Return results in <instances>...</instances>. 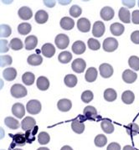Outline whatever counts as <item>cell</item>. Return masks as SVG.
<instances>
[{"mask_svg":"<svg viewBox=\"0 0 139 150\" xmlns=\"http://www.w3.org/2000/svg\"><path fill=\"white\" fill-rule=\"evenodd\" d=\"M118 47V41L115 38L109 37L103 41V50L107 52H113Z\"/></svg>","mask_w":139,"mask_h":150,"instance_id":"obj_1","label":"cell"},{"mask_svg":"<svg viewBox=\"0 0 139 150\" xmlns=\"http://www.w3.org/2000/svg\"><path fill=\"white\" fill-rule=\"evenodd\" d=\"M26 109L29 113L35 115L40 112L42 109V106H41V103L38 100H30V102H28L26 105Z\"/></svg>","mask_w":139,"mask_h":150,"instance_id":"obj_2","label":"cell"},{"mask_svg":"<svg viewBox=\"0 0 139 150\" xmlns=\"http://www.w3.org/2000/svg\"><path fill=\"white\" fill-rule=\"evenodd\" d=\"M11 95L15 98H22L27 95V90L23 85L14 84L11 87Z\"/></svg>","mask_w":139,"mask_h":150,"instance_id":"obj_3","label":"cell"},{"mask_svg":"<svg viewBox=\"0 0 139 150\" xmlns=\"http://www.w3.org/2000/svg\"><path fill=\"white\" fill-rule=\"evenodd\" d=\"M55 45L61 50H65L68 47L70 44V39L69 37L65 34H60L55 37Z\"/></svg>","mask_w":139,"mask_h":150,"instance_id":"obj_4","label":"cell"},{"mask_svg":"<svg viewBox=\"0 0 139 150\" xmlns=\"http://www.w3.org/2000/svg\"><path fill=\"white\" fill-rule=\"evenodd\" d=\"M100 74L102 76L103 78H109L112 76L113 74V68L111 65H109L107 63H103L102 64L100 67Z\"/></svg>","mask_w":139,"mask_h":150,"instance_id":"obj_5","label":"cell"},{"mask_svg":"<svg viewBox=\"0 0 139 150\" xmlns=\"http://www.w3.org/2000/svg\"><path fill=\"white\" fill-rule=\"evenodd\" d=\"M85 66H86V63L83 59H75L72 62V65H71V68L76 73H82V72L85 71Z\"/></svg>","mask_w":139,"mask_h":150,"instance_id":"obj_6","label":"cell"},{"mask_svg":"<svg viewBox=\"0 0 139 150\" xmlns=\"http://www.w3.org/2000/svg\"><path fill=\"white\" fill-rule=\"evenodd\" d=\"M105 24H103L102 21H97L94 25H93V29H92V35L99 38L102 37L105 33Z\"/></svg>","mask_w":139,"mask_h":150,"instance_id":"obj_7","label":"cell"},{"mask_svg":"<svg viewBox=\"0 0 139 150\" xmlns=\"http://www.w3.org/2000/svg\"><path fill=\"white\" fill-rule=\"evenodd\" d=\"M35 125H36V121L35 120V118H33L31 117H26L21 122L22 129L26 132L32 130L35 127Z\"/></svg>","mask_w":139,"mask_h":150,"instance_id":"obj_8","label":"cell"},{"mask_svg":"<svg viewBox=\"0 0 139 150\" xmlns=\"http://www.w3.org/2000/svg\"><path fill=\"white\" fill-rule=\"evenodd\" d=\"M138 78V75L131 70H125L122 73V80L128 84H132L135 82Z\"/></svg>","mask_w":139,"mask_h":150,"instance_id":"obj_9","label":"cell"},{"mask_svg":"<svg viewBox=\"0 0 139 150\" xmlns=\"http://www.w3.org/2000/svg\"><path fill=\"white\" fill-rule=\"evenodd\" d=\"M12 112L16 117L18 118H22L25 114V108L22 103H14L12 107Z\"/></svg>","mask_w":139,"mask_h":150,"instance_id":"obj_10","label":"cell"},{"mask_svg":"<svg viewBox=\"0 0 139 150\" xmlns=\"http://www.w3.org/2000/svg\"><path fill=\"white\" fill-rule=\"evenodd\" d=\"M100 15H101V17H102L103 20L109 21V20H111V19L113 18L114 15H115V12L112 9V8L107 6L104 7L101 10Z\"/></svg>","mask_w":139,"mask_h":150,"instance_id":"obj_11","label":"cell"},{"mask_svg":"<svg viewBox=\"0 0 139 150\" xmlns=\"http://www.w3.org/2000/svg\"><path fill=\"white\" fill-rule=\"evenodd\" d=\"M41 52L44 56L47 58H51L55 54V48L54 46L50 43L44 44L41 48Z\"/></svg>","mask_w":139,"mask_h":150,"instance_id":"obj_12","label":"cell"},{"mask_svg":"<svg viewBox=\"0 0 139 150\" xmlns=\"http://www.w3.org/2000/svg\"><path fill=\"white\" fill-rule=\"evenodd\" d=\"M18 16H19V18H21V19H23V20H29V19H30L32 18L33 12H32V10L29 7L24 6L21 7L18 9Z\"/></svg>","mask_w":139,"mask_h":150,"instance_id":"obj_13","label":"cell"},{"mask_svg":"<svg viewBox=\"0 0 139 150\" xmlns=\"http://www.w3.org/2000/svg\"><path fill=\"white\" fill-rule=\"evenodd\" d=\"M77 28L80 31L86 33L91 30V22L85 18H80L77 22Z\"/></svg>","mask_w":139,"mask_h":150,"instance_id":"obj_14","label":"cell"},{"mask_svg":"<svg viewBox=\"0 0 139 150\" xmlns=\"http://www.w3.org/2000/svg\"><path fill=\"white\" fill-rule=\"evenodd\" d=\"M25 49L27 50H32L35 48L38 45V39H37L36 36L35 35H30L28 36L26 39H25Z\"/></svg>","mask_w":139,"mask_h":150,"instance_id":"obj_15","label":"cell"},{"mask_svg":"<svg viewBox=\"0 0 139 150\" xmlns=\"http://www.w3.org/2000/svg\"><path fill=\"white\" fill-rule=\"evenodd\" d=\"M72 107V102L69 99H61L57 103V108L61 112H68Z\"/></svg>","mask_w":139,"mask_h":150,"instance_id":"obj_16","label":"cell"},{"mask_svg":"<svg viewBox=\"0 0 139 150\" xmlns=\"http://www.w3.org/2000/svg\"><path fill=\"white\" fill-rule=\"evenodd\" d=\"M118 16H119V18L121 20V22L126 23V24H129L130 23L131 14H130L129 9L127 8H121L119 9Z\"/></svg>","mask_w":139,"mask_h":150,"instance_id":"obj_17","label":"cell"},{"mask_svg":"<svg viewBox=\"0 0 139 150\" xmlns=\"http://www.w3.org/2000/svg\"><path fill=\"white\" fill-rule=\"evenodd\" d=\"M3 76L8 81H12L17 76V71L13 67L7 68L3 71Z\"/></svg>","mask_w":139,"mask_h":150,"instance_id":"obj_18","label":"cell"},{"mask_svg":"<svg viewBox=\"0 0 139 150\" xmlns=\"http://www.w3.org/2000/svg\"><path fill=\"white\" fill-rule=\"evenodd\" d=\"M61 27L65 30H72L75 26V22L71 18H69V17H64V18H61Z\"/></svg>","mask_w":139,"mask_h":150,"instance_id":"obj_19","label":"cell"},{"mask_svg":"<svg viewBox=\"0 0 139 150\" xmlns=\"http://www.w3.org/2000/svg\"><path fill=\"white\" fill-rule=\"evenodd\" d=\"M85 43L81 40H77L72 45V51L76 54H83L85 51Z\"/></svg>","mask_w":139,"mask_h":150,"instance_id":"obj_20","label":"cell"},{"mask_svg":"<svg viewBox=\"0 0 139 150\" xmlns=\"http://www.w3.org/2000/svg\"><path fill=\"white\" fill-rule=\"evenodd\" d=\"M97 71L95 67H90L85 75V79L87 82H93L95 81L97 78Z\"/></svg>","mask_w":139,"mask_h":150,"instance_id":"obj_21","label":"cell"},{"mask_svg":"<svg viewBox=\"0 0 139 150\" xmlns=\"http://www.w3.org/2000/svg\"><path fill=\"white\" fill-rule=\"evenodd\" d=\"M110 30H111V32L113 35L120 36L123 34L125 28H124L123 24H120V23H114L111 25Z\"/></svg>","mask_w":139,"mask_h":150,"instance_id":"obj_22","label":"cell"},{"mask_svg":"<svg viewBox=\"0 0 139 150\" xmlns=\"http://www.w3.org/2000/svg\"><path fill=\"white\" fill-rule=\"evenodd\" d=\"M35 21L38 24H44V23H46L48 21V13L44 11V10H39L35 13Z\"/></svg>","mask_w":139,"mask_h":150,"instance_id":"obj_23","label":"cell"},{"mask_svg":"<svg viewBox=\"0 0 139 150\" xmlns=\"http://www.w3.org/2000/svg\"><path fill=\"white\" fill-rule=\"evenodd\" d=\"M28 63L30 65V66H37L41 65V63L43 62V58L41 55L38 54H30L29 57H28Z\"/></svg>","mask_w":139,"mask_h":150,"instance_id":"obj_24","label":"cell"},{"mask_svg":"<svg viewBox=\"0 0 139 150\" xmlns=\"http://www.w3.org/2000/svg\"><path fill=\"white\" fill-rule=\"evenodd\" d=\"M37 87L41 91L48 90L49 87V81L45 76H40L37 79Z\"/></svg>","mask_w":139,"mask_h":150,"instance_id":"obj_25","label":"cell"},{"mask_svg":"<svg viewBox=\"0 0 139 150\" xmlns=\"http://www.w3.org/2000/svg\"><path fill=\"white\" fill-rule=\"evenodd\" d=\"M121 100L125 104H132L134 100H135V96L134 93L131 91H125L122 94H121Z\"/></svg>","mask_w":139,"mask_h":150,"instance_id":"obj_26","label":"cell"},{"mask_svg":"<svg viewBox=\"0 0 139 150\" xmlns=\"http://www.w3.org/2000/svg\"><path fill=\"white\" fill-rule=\"evenodd\" d=\"M117 97L116 91L112 88H107L104 91V98L107 102H114Z\"/></svg>","mask_w":139,"mask_h":150,"instance_id":"obj_27","label":"cell"},{"mask_svg":"<svg viewBox=\"0 0 139 150\" xmlns=\"http://www.w3.org/2000/svg\"><path fill=\"white\" fill-rule=\"evenodd\" d=\"M71 128L77 134H81L85 130V124L78 120H74L71 123Z\"/></svg>","mask_w":139,"mask_h":150,"instance_id":"obj_28","label":"cell"},{"mask_svg":"<svg viewBox=\"0 0 139 150\" xmlns=\"http://www.w3.org/2000/svg\"><path fill=\"white\" fill-rule=\"evenodd\" d=\"M64 82H65L66 86L71 88V87L75 86L77 84V77L75 75L69 74V75L66 76V77L64 79Z\"/></svg>","mask_w":139,"mask_h":150,"instance_id":"obj_29","label":"cell"},{"mask_svg":"<svg viewBox=\"0 0 139 150\" xmlns=\"http://www.w3.org/2000/svg\"><path fill=\"white\" fill-rule=\"evenodd\" d=\"M35 80V76L32 72H25L22 76V81L27 86H31L34 84Z\"/></svg>","mask_w":139,"mask_h":150,"instance_id":"obj_30","label":"cell"},{"mask_svg":"<svg viewBox=\"0 0 139 150\" xmlns=\"http://www.w3.org/2000/svg\"><path fill=\"white\" fill-rule=\"evenodd\" d=\"M4 123L8 127L11 129H18L19 127V122L18 120L13 118L12 117H8L4 119Z\"/></svg>","mask_w":139,"mask_h":150,"instance_id":"obj_31","label":"cell"},{"mask_svg":"<svg viewBox=\"0 0 139 150\" xmlns=\"http://www.w3.org/2000/svg\"><path fill=\"white\" fill-rule=\"evenodd\" d=\"M101 127H102V129L106 133L110 134V133H112V132H114V126L108 120H103L101 122Z\"/></svg>","mask_w":139,"mask_h":150,"instance_id":"obj_32","label":"cell"},{"mask_svg":"<svg viewBox=\"0 0 139 150\" xmlns=\"http://www.w3.org/2000/svg\"><path fill=\"white\" fill-rule=\"evenodd\" d=\"M72 59V54L69 51H63L58 56V60L62 64H66L69 63Z\"/></svg>","mask_w":139,"mask_h":150,"instance_id":"obj_33","label":"cell"},{"mask_svg":"<svg viewBox=\"0 0 139 150\" xmlns=\"http://www.w3.org/2000/svg\"><path fill=\"white\" fill-rule=\"evenodd\" d=\"M107 143V138L103 134H98L94 139V144L98 148H102Z\"/></svg>","mask_w":139,"mask_h":150,"instance_id":"obj_34","label":"cell"},{"mask_svg":"<svg viewBox=\"0 0 139 150\" xmlns=\"http://www.w3.org/2000/svg\"><path fill=\"white\" fill-rule=\"evenodd\" d=\"M31 25L29 23H22L18 26V33L22 35H26L31 31Z\"/></svg>","mask_w":139,"mask_h":150,"instance_id":"obj_35","label":"cell"},{"mask_svg":"<svg viewBox=\"0 0 139 150\" xmlns=\"http://www.w3.org/2000/svg\"><path fill=\"white\" fill-rule=\"evenodd\" d=\"M9 46L13 50H19L23 48L24 45H23V42H22V40L20 39L14 38V39L11 40V41L9 43Z\"/></svg>","mask_w":139,"mask_h":150,"instance_id":"obj_36","label":"cell"},{"mask_svg":"<svg viewBox=\"0 0 139 150\" xmlns=\"http://www.w3.org/2000/svg\"><path fill=\"white\" fill-rule=\"evenodd\" d=\"M26 137L21 134V133H18V134H15L13 136V144L14 145H17V146H24L26 144Z\"/></svg>","mask_w":139,"mask_h":150,"instance_id":"obj_37","label":"cell"},{"mask_svg":"<svg viewBox=\"0 0 139 150\" xmlns=\"http://www.w3.org/2000/svg\"><path fill=\"white\" fill-rule=\"evenodd\" d=\"M83 114L87 117H93L97 115V111L96 108L92 106H87L83 110Z\"/></svg>","mask_w":139,"mask_h":150,"instance_id":"obj_38","label":"cell"},{"mask_svg":"<svg viewBox=\"0 0 139 150\" xmlns=\"http://www.w3.org/2000/svg\"><path fill=\"white\" fill-rule=\"evenodd\" d=\"M129 66L134 71H139V57L133 55L128 60Z\"/></svg>","mask_w":139,"mask_h":150,"instance_id":"obj_39","label":"cell"},{"mask_svg":"<svg viewBox=\"0 0 139 150\" xmlns=\"http://www.w3.org/2000/svg\"><path fill=\"white\" fill-rule=\"evenodd\" d=\"M49 140H50V137L46 132H41L38 136V141L42 145H45L48 144Z\"/></svg>","mask_w":139,"mask_h":150,"instance_id":"obj_40","label":"cell"},{"mask_svg":"<svg viewBox=\"0 0 139 150\" xmlns=\"http://www.w3.org/2000/svg\"><path fill=\"white\" fill-rule=\"evenodd\" d=\"M139 131V126L136 123H131L127 127V132L130 136H135Z\"/></svg>","mask_w":139,"mask_h":150,"instance_id":"obj_41","label":"cell"},{"mask_svg":"<svg viewBox=\"0 0 139 150\" xmlns=\"http://www.w3.org/2000/svg\"><path fill=\"white\" fill-rule=\"evenodd\" d=\"M0 30H1V37H3V38H6V37L10 36L11 33H12V30H11L10 26H8L7 24H2Z\"/></svg>","mask_w":139,"mask_h":150,"instance_id":"obj_42","label":"cell"},{"mask_svg":"<svg viewBox=\"0 0 139 150\" xmlns=\"http://www.w3.org/2000/svg\"><path fill=\"white\" fill-rule=\"evenodd\" d=\"M81 13H82V9L78 5H73L70 8V14L72 16L73 18H78L79 16L81 14Z\"/></svg>","mask_w":139,"mask_h":150,"instance_id":"obj_43","label":"cell"},{"mask_svg":"<svg viewBox=\"0 0 139 150\" xmlns=\"http://www.w3.org/2000/svg\"><path fill=\"white\" fill-rule=\"evenodd\" d=\"M93 93L91 91H85L82 94H81V100L85 103H89L92 101L93 99Z\"/></svg>","mask_w":139,"mask_h":150,"instance_id":"obj_44","label":"cell"},{"mask_svg":"<svg viewBox=\"0 0 139 150\" xmlns=\"http://www.w3.org/2000/svg\"><path fill=\"white\" fill-rule=\"evenodd\" d=\"M88 47L92 50H97L100 49L101 45H100V42L97 40L91 38V39L88 40Z\"/></svg>","mask_w":139,"mask_h":150,"instance_id":"obj_45","label":"cell"},{"mask_svg":"<svg viewBox=\"0 0 139 150\" xmlns=\"http://www.w3.org/2000/svg\"><path fill=\"white\" fill-rule=\"evenodd\" d=\"M12 57L10 55H2L1 56V66L2 67L9 66L12 64Z\"/></svg>","mask_w":139,"mask_h":150,"instance_id":"obj_46","label":"cell"},{"mask_svg":"<svg viewBox=\"0 0 139 150\" xmlns=\"http://www.w3.org/2000/svg\"><path fill=\"white\" fill-rule=\"evenodd\" d=\"M37 132V130H30V131H27L26 132V134H25V137H26V139L29 143H32L33 141H35V132Z\"/></svg>","mask_w":139,"mask_h":150,"instance_id":"obj_47","label":"cell"},{"mask_svg":"<svg viewBox=\"0 0 139 150\" xmlns=\"http://www.w3.org/2000/svg\"><path fill=\"white\" fill-rule=\"evenodd\" d=\"M131 40L136 45H139V30H136L131 35Z\"/></svg>","mask_w":139,"mask_h":150,"instance_id":"obj_48","label":"cell"},{"mask_svg":"<svg viewBox=\"0 0 139 150\" xmlns=\"http://www.w3.org/2000/svg\"><path fill=\"white\" fill-rule=\"evenodd\" d=\"M1 53H6L8 50V44L5 40H1Z\"/></svg>","mask_w":139,"mask_h":150,"instance_id":"obj_49","label":"cell"},{"mask_svg":"<svg viewBox=\"0 0 139 150\" xmlns=\"http://www.w3.org/2000/svg\"><path fill=\"white\" fill-rule=\"evenodd\" d=\"M132 19L134 24H139V10H134L132 14Z\"/></svg>","mask_w":139,"mask_h":150,"instance_id":"obj_50","label":"cell"},{"mask_svg":"<svg viewBox=\"0 0 139 150\" xmlns=\"http://www.w3.org/2000/svg\"><path fill=\"white\" fill-rule=\"evenodd\" d=\"M107 150H121V146L119 144L113 142V143L109 144Z\"/></svg>","mask_w":139,"mask_h":150,"instance_id":"obj_51","label":"cell"},{"mask_svg":"<svg viewBox=\"0 0 139 150\" xmlns=\"http://www.w3.org/2000/svg\"><path fill=\"white\" fill-rule=\"evenodd\" d=\"M122 4H123V5H125V6L128 7V8H133L134 5H135V4H136V2L134 1V0H123L122 1Z\"/></svg>","mask_w":139,"mask_h":150,"instance_id":"obj_52","label":"cell"},{"mask_svg":"<svg viewBox=\"0 0 139 150\" xmlns=\"http://www.w3.org/2000/svg\"><path fill=\"white\" fill-rule=\"evenodd\" d=\"M44 4L46 6L50 7V8H52V7H54L55 5V2L54 1H44Z\"/></svg>","mask_w":139,"mask_h":150,"instance_id":"obj_53","label":"cell"},{"mask_svg":"<svg viewBox=\"0 0 139 150\" xmlns=\"http://www.w3.org/2000/svg\"><path fill=\"white\" fill-rule=\"evenodd\" d=\"M122 150H135V149H133V147L130 146V145H126V146L123 148V149Z\"/></svg>","mask_w":139,"mask_h":150,"instance_id":"obj_54","label":"cell"},{"mask_svg":"<svg viewBox=\"0 0 139 150\" xmlns=\"http://www.w3.org/2000/svg\"><path fill=\"white\" fill-rule=\"evenodd\" d=\"M61 150H73V149L71 147H70V146H68V145H66V146L62 147Z\"/></svg>","mask_w":139,"mask_h":150,"instance_id":"obj_55","label":"cell"},{"mask_svg":"<svg viewBox=\"0 0 139 150\" xmlns=\"http://www.w3.org/2000/svg\"><path fill=\"white\" fill-rule=\"evenodd\" d=\"M37 150H49L48 148H45V147H42V148H39Z\"/></svg>","mask_w":139,"mask_h":150,"instance_id":"obj_56","label":"cell"},{"mask_svg":"<svg viewBox=\"0 0 139 150\" xmlns=\"http://www.w3.org/2000/svg\"><path fill=\"white\" fill-rule=\"evenodd\" d=\"M13 150H22V149H13Z\"/></svg>","mask_w":139,"mask_h":150,"instance_id":"obj_57","label":"cell"},{"mask_svg":"<svg viewBox=\"0 0 139 150\" xmlns=\"http://www.w3.org/2000/svg\"><path fill=\"white\" fill-rule=\"evenodd\" d=\"M138 6H139V1H138Z\"/></svg>","mask_w":139,"mask_h":150,"instance_id":"obj_58","label":"cell"},{"mask_svg":"<svg viewBox=\"0 0 139 150\" xmlns=\"http://www.w3.org/2000/svg\"><path fill=\"white\" fill-rule=\"evenodd\" d=\"M3 150H4V149H3Z\"/></svg>","mask_w":139,"mask_h":150,"instance_id":"obj_59","label":"cell"}]
</instances>
